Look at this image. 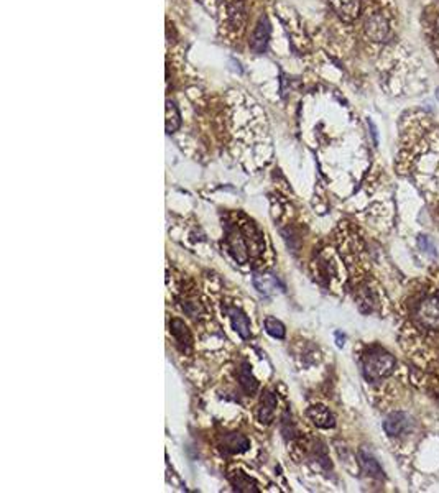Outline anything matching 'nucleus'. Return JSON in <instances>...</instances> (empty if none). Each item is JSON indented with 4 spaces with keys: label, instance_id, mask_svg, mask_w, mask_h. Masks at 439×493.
Segmentation results:
<instances>
[{
    "label": "nucleus",
    "instance_id": "obj_11",
    "mask_svg": "<svg viewBox=\"0 0 439 493\" xmlns=\"http://www.w3.org/2000/svg\"><path fill=\"white\" fill-rule=\"evenodd\" d=\"M359 462H360V466H362L364 472L367 475L375 477V479H384V477H385L384 470H381V467H380V464L377 462V459L373 457L372 454H368L367 451L362 449L359 452Z\"/></svg>",
    "mask_w": 439,
    "mask_h": 493
},
{
    "label": "nucleus",
    "instance_id": "obj_13",
    "mask_svg": "<svg viewBox=\"0 0 439 493\" xmlns=\"http://www.w3.org/2000/svg\"><path fill=\"white\" fill-rule=\"evenodd\" d=\"M179 123H181V121H179V112H178V109H176L175 102L168 101L166 102V131L168 134H173V131L179 127Z\"/></svg>",
    "mask_w": 439,
    "mask_h": 493
},
{
    "label": "nucleus",
    "instance_id": "obj_8",
    "mask_svg": "<svg viewBox=\"0 0 439 493\" xmlns=\"http://www.w3.org/2000/svg\"><path fill=\"white\" fill-rule=\"evenodd\" d=\"M227 314L232 320V327L236 329L237 334H239L242 339H249L250 337V320L247 316H245L240 309H237V307H229Z\"/></svg>",
    "mask_w": 439,
    "mask_h": 493
},
{
    "label": "nucleus",
    "instance_id": "obj_6",
    "mask_svg": "<svg viewBox=\"0 0 439 493\" xmlns=\"http://www.w3.org/2000/svg\"><path fill=\"white\" fill-rule=\"evenodd\" d=\"M270 38V23L266 18H260L258 22L255 31H253L252 41H250V48L257 53V55H262L265 51L266 43H268Z\"/></svg>",
    "mask_w": 439,
    "mask_h": 493
},
{
    "label": "nucleus",
    "instance_id": "obj_5",
    "mask_svg": "<svg viewBox=\"0 0 439 493\" xmlns=\"http://www.w3.org/2000/svg\"><path fill=\"white\" fill-rule=\"evenodd\" d=\"M410 426H412V418H410L406 413H401V411H398V413H392L384 421L385 433H387L388 435H392V438L406 433V431L410 429Z\"/></svg>",
    "mask_w": 439,
    "mask_h": 493
},
{
    "label": "nucleus",
    "instance_id": "obj_18",
    "mask_svg": "<svg viewBox=\"0 0 439 493\" xmlns=\"http://www.w3.org/2000/svg\"><path fill=\"white\" fill-rule=\"evenodd\" d=\"M438 35H439V16H438Z\"/></svg>",
    "mask_w": 439,
    "mask_h": 493
},
{
    "label": "nucleus",
    "instance_id": "obj_4",
    "mask_svg": "<svg viewBox=\"0 0 439 493\" xmlns=\"http://www.w3.org/2000/svg\"><path fill=\"white\" fill-rule=\"evenodd\" d=\"M329 5L334 14L342 22H354L360 14V0H329Z\"/></svg>",
    "mask_w": 439,
    "mask_h": 493
},
{
    "label": "nucleus",
    "instance_id": "obj_7",
    "mask_svg": "<svg viewBox=\"0 0 439 493\" xmlns=\"http://www.w3.org/2000/svg\"><path fill=\"white\" fill-rule=\"evenodd\" d=\"M308 416H310V419L314 422L316 426L323 427V429H329V427L336 425L332 413L323 405L311 406V408L308 409Z\"/></svg>",
    "mask_w": 439,
    "mask_h": 493
},
{
    "label": "nucleus",
    "instance_id": "obj_9",
    "mask_svg": "<svg viewBox=\"0 0 439 493\" xmlns=\"http://www.w3.org/2000/svg\"><path fill=\"white\" fill-rule=\"evenodd\" d=\"M223 447L225 452H231V454H239V452H245L250 447L249 439L242 434H225L223 439Z\"/></svg>",
    "mask_w": 439,
    "mask_h": 493
},
{
    "label": "nucleus",
    "instance_id": "obj_2",
    "mask_svg": "<svg viewBox=\"0 0 439 493\" xmlns=\"http://www.w3.org/2000/svg\"><path fill=\"white\" fill-rule=\"evenodd\" d=\"M414 314H416L414 318L418 319V323L423 327L436 331V329H439V296L431 294L428 298L423 299L416 306Z\"/></svg>",
    "mask_w": 439,
    "mask_h": 493
},
{
    "label": "nucleus",
    "instance_id": "obj_1",
    "mask_svg": "<svg viewBox=\"0 0 439 493\" xmlns=\"http://www.w3.org/2000/svg\"><path fill=\"white\" fill-rule=\"evenodd\" d=\"M395 368V359L388 352H373L364 359V375L367 380L377 381L388 377Z\"/></svg>",
    "mask_w": 439,
    "mask_h": 493
},
{
    "label": "nucleus",
    "instance_id": "obj_10",
    "mask_svg": "<svg viewBox=\"0 0 439 493\" xmlns=\"http://www.w3.org/2000/svg\"><path fill=\"white\" fill-rule=\"evenodd\" d=\"M275 409H277V398H275L273 393L266 392L262 398L260 403V411H258V419L264 425H270L275 418Z\"/></svg>",
    "mask_w": 439,
    "mask_h": 493
},
{
    "label": "nucleus",
    "instance_id": "obj_15",
    "mask_svg": "<svg viewBox=\"0 0 439 493\" xmlns=\"http://www.w3.org/2000/svg\"><path fill=\"white\" fill-rule=\"evenodd\" d=\"M265 331L266 334L275 337V339H283V337H285V326L275 318L265 319Z\"/></svg>",
    "mask_w": 439,
    "mask_h": 493
},
{
    "label": "nucleus",
    "instance_id": "obj_17",
    "mask_svg": "<svg viewBox=\"0 0 439 493\" xmlns=\"http://www.w3.org/2000/svg\"><path fill=\"white\" fill-rule=\"evenodd\" d=\"M368 127H371V130H372V135H373V142H375V143H379V138H377V129H375V125H373V123H372V122H368Z\"/></svg>",
    "mask_w": 439,
    "mask_h": 493
},
{
    "label": "nucleus",
    "instance_id": "obj_12",
    "mask_svg": "<svg viewBox=\"0 0 439 493\" xmlns=\"http://www.w3.org/2000/svg\"><path fill=\"white\" fill-rule=\"evenodd\" d=\"M229 480H231L234 488L239 492H252V493L258 492V485L255 480L250 479L247 474H244V472L240 470L232 472V474L229 475Z\"/></svg>",
    "mask_w": 439,
    "mask_h": 493
},
{
    "label": "nucleus",
    "instance_id": "obj_14",
    "mask_svg": "<svg viewBox=\"0 0 439 493\" xmlns=\"http://www.w3.org/2000/svg\"><path fill=\"white\" fill-rule=\"evenodd\" d=\"M240 385L244 386V390L247 393H253L258 386L255 378H253L252 373H250L249 364H244V367L240 370Z\"/></svg>",
    "mask_w": 439,
    "mask_h": 493
},
{
    "label": "nucleus",
    "instance_id": "obj_3",
    "mask_svg": "<svg viewBox=\"0 0 439 493\" xmlns=\"http://www.w3.org/2000/svg\"><path fill=\"white\" fill-rule=\"evenodd\" d=\"M364 30L365 35L372 41H375V43H381V41L387 40L390 35L388 22L381 14H372L371 16H367V20H365L364 23Z\"/></svg>",
    "mask_w": 439,
    "mask_h": 493
},
{
    "label": "nucleus",
    "instance_id": "obj_16",
    "mask_svg": "<svg viewBox=\"0 0 439 493\" xmlns=\"http://www.w3.org/2000/svg\"><path fill=\"white\" fill-rule=\"evenodd\" d=\"M418 242H420V246H421V249H425L426 252H428L429 255H433V257H436V249H434V245L431 244L428 237L421 236V237H420V240H418Z\"/></svg>",
    "mask_w": 439,
    "mask_h": 493
}]
</instances>
